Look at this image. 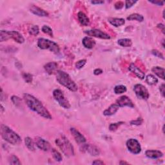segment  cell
Wrapping results in <instances>:
<instances>
[{
    "label": "cell",
    "mask_w": 165,
    "mask_h": 165,
    "mask_svg": "<svg viewBox=\"0 0 165 165\" xmlns=\"http://www.w3.org/2000/svg\"><path fill=\"white\" fill-rule=\"evenodd\" d=\"M23 99H24L26 105L31 110L36 112L44 118L48 119H52V117L48 110L44 107L41 102L34 96L25 93L23 94Z\"/></svg>",
    "instance_id": "cell-1"
},
{
    "label": "cell",
    "mask_w": 165,
    "mask_h": 165,
    "mask_svg": "<svg viewBox=\"0 0 165 165\" xmlns=\"http://www.w3.org/2000/svg\"><path fill=\"white\" fill-rule=\"evenodd\" d=\"M56 80L60 85H63L72 92H76L78 89V85L72 80L70 76L62 70H58L57 72Z\"/></svg>",
    "instance_id": "cell-2"
},
{
    "label": "cell",
    "mask_w": 165,
    "mask_h": 165,
    "mask_svg": "<svg viewBox=\"0 0 165 165\" xmlns=\"http://www.w3.org/2000/svg\"><path fill=\"white\" fill-rule=\"evenodd\" d=\"M1 134L3 139L11 144L16 145L21 143V138L19 135L5 125L1 126Z\"/></svg>",
    "instance_id": "cell-3"
},
{
    "label": "cell",
    "mask_w": 165,
    "mask_h": 165,
    "mask_svg": "<svg viewBox=\"0 0 165 165\" xmlns=\"http://www.w3.org/2000/svg\"><path fill=\"white\" fill-rule=\"evenodd\" d=\"M55 143L66 156L74 155V149L72 144L64 135H61L60 138L55 139Z\"/></svg>",
    "instance_id": "cell-4"
},
{
    "label": "cell",
    "mask_w": 165,
    "mask_h": 165,
    "mask_svg": "<svg viewBox=\"0 0 165 165\" xmlns=\"http://www.w3.org/2000/svg\"><path fill=\"white\" fill-rule=\"evenodd\" d=\"M9 39H13L17 43L20 44L25 42L24 37L18 32L15 31H1L0 32V41H1V42L6 41Z\"/></svg>",
    "instance_id": "cell-5"
},
{
    "label": "cell",
    "mask_w": 165,
    "mask_h": 165,
    "mask_svg": "<svg viewBox=\"0 0 165 165\" xmlns=\"http://www.w3.org/2000/svg\"><path fill=\"white\" fill-rule=\"evenodd\" d=\"M37 46L40 49L50 50L55 54L60 52V47L56 43L45 38H40L37 40Z\"/></svg>",
    "instance_id": "cell-6"
},
{
    "label": "cell",
    "mask_w": 165,
    "mask_h": 165,
    "mask_svg": "<svg viewBox=\"0 0 165 165\" xmlns=\"http://www.w3.org/2000/svg\"><path fill=\"white\" fill-rule=\"evenodd\" d=\"M53 96L56 101L58 104L60 105L61 107L65 109H69L70 108V104L64 95L63 92L60 89H55L53 91Z\"/></svg>",
    "instance_id": "cell-7"
},
{
    "label": "cell",
    "mask_w": 165,
    "mask_h": 165,
    "mask_svg": "<svg viewBox=\"0 0 165 165\" xmlns=\"http://www.w3.org/2000/svg\"><path fill=\"white\" fill-rule=\"evenodd\" d=\"M134 90L138 98L143 100H147L150 97V94L147 88L141 84L135 85Z\"/></svg>",
    "instance_id": "cell-8"
},
{
    "label": "cell",
    "mask_w": 165,
    "mask_h": 165,
    "mask_svg": "<svg viewBox=\"0 0 165 165\" xmlns=\"http://www.w3.org/2000/svg\"><path fill=\"white\" fill-rule=\"evenodd\" d=\"M126 147L133 154H139L141 152V144L135 139H130L126 141Z\"/></svg>",
    "instance_id": "cell-9"
},
{
    "label": "cell",
    "mask_w": 165,
    "mask_h": 165,
    "mask_svg": "<svg viewBox=\"0 0 165 165\" xmlns=\"http://www.w3.org/2000/svg\"><path fill=\"white\" fill-rule=\"evenodd\" d=\"M85 33L87 34L88 36L95 37L100 38V39H104V40H109L110 39V36L105 32H103L98 29H91V30H88L85 31Z\"/></svg>",
    "instance_id": "cell-10"
},
{
    "label": "cell",
    "mask_w": 165,
    "mask_h": 165,
    "mask_svg": "<svg viewBox=\"0 0 165 165\" xmlns=\"http://www.w3.org/2000/svg\"><path fill=\"white\" fill-rule=\"evenodd\" d=\"M81 150L83 152L89 154L90 155L97 156L100 154V150L98 147L91 144H84L81 147Z\"/></svg>",
    "instance_id": "cell-11"
},
{
    "label": "cell",
    "mask_w": 165,
    "mask_h": 165,
    "mask_svg": "<svg viewBox=\"0 0 165 165\" xmlns=\"http://www.w3.org/2000/svg\"><path fill=\"white\" fill-rule=\"evenodd\" d=\"M34 142L36 145L37 146V148H39L40 150H43V151H49V150L51 148V144L42 137H36L35 138Z\"/></svg>",
    "instance_id": "cell-12"
},
{
    "label": "cell",
    "mask_w": 165,
    "mask_h": 165,
    "mask_svg": "<svg viewBox=\"0 0 165 165\" xmlns=\"http://www.w3.org/2000/svg\"><path fill=\"white\" fill-rule=\"evenodd\" d=\"M116 104L119 105V107H128L130 108H134V105L132 100L130 99L128 96H121L119 99H117Z\"/></svg>",
    "instance_id": "cell-13"
},
{
    "label": "cell",
    "mask_w": 165,
    "mask_h": 165,
    "mask_svg": "<svg viewBox=\"0 0 165 165\" xmlns=\"http://www.w3.org/2000/svg\"><path fill=\"white\" fill-rule=\"evenodd\" d=\"M70 132L73 135L76 142L78 144H84L86 142V139L80 132L74 128H70Z\"/></svg>",
    "instance_id": "cell-14"
},
{
    "label": "cell",
    "mask_w": 165,
    "mask_h": 165,
    "mask_svg": "<svg viewBox=\"0 0 165 165\" xmlns=\"http://www.w3.org/2000/svg\"><path fill=\"white\" fill-rule=\"evenodd\" d=\"M129 70L131 72L134 73L138 78L140 79H143L145 78V73L141 70L139 67H137L134 63H131L129 67Z\"/></svg>",
    "instance_id": "cell-15"
},
{
    "label": "cell",
    "mask_w": 165,
    "mask_h": 165,
    "mask_svg": "<svg viewBox=\"0 0 165 165\" xmlns=\"http://www.w3.org/2000/svg\"><path fill=\"white\" fill-rule=\"evenodd\" d=\"M30 11L34 15H36L40 17H46L49 16V13L44 10L43 9H41V8L36 7L35 5H32L30 8Z\"/></svg>",
    "instance_id": "cell-16"
},
{
    "label": "cell",
    "mask_w": 165,
    "mask_h": 165,
    "mask_svg": "<svg viewBox=\"0 0 165 165\" xmlns=\"http://www.w3.org/2000/svg\"><path fill=\"white\" fill-rule=\"evenodd\" d=\"M82 43L86 49H92L96 45V41L90 37H85L82 40Z\"/></svg>",
    "instance_id": "cell-17"
},
{
    "label": "cell",
    "mask_w": 165,
    "mask_h": 165,
    "mask_svg": "<svg viewBox=\"0 0 165 165\" xmlns=\"http://www.w3.org/2000/svg\"><path fill=\"white\" fill-rule=\"evenodd\" d=\"M145 155L147 157L150 159H158L162 157L163 156V154L159 150H146Z\"/></svg>",
    "instance_id": "cell-18"
},
{
    "label": "cell",
    "mask_w": 165,
    "mask_h": 165,
    "mask_svg": "<svg viewBox=\"0 0 165 165\" xmlns=\"http://www.w3.org/2000/svg\"><path fill=\"white\" fill-rule=\"evenodd\" d=\"M119 107L118 105L117 104H112L111 105L110 107H109L107 110H105L103 112V114L106 116H110L114 115L116 114L117 111L119 110Z\"/></svg>",
    "instance_id": "cell-19"
},
{
    "label": "cell",
    "mask_w": 165,
    "mask_h": 165,
    "mask_svg": "<svg viewBox=\"0 0 165 165\" xmlns=\"http://www.w3.org/2000/svg\"><path fill=\"white\" fill-rule=\"evenodd\" d=\"M78 17L79 23L82 26H88L90 23V19L87 16L82 12H79L78 14Z\"/></svg>",
    "instance_id": "cell-20"
},
{
    "label": "cell",
    "mask_w": 165,
    "mask_h": 165,
    "mask_svg": "<svg viewBox=\"0 0 165 165\" xmlns=\"http://www.w3.org/2000/svg\"><path fill=\"white\" fill-rule=\"evenodd\" d=\"M58 64L55 62H50V63H46L45 66H44V69H45L46 73L49 75H51L53 73L55 70L57 69Z\"/></svg>",
    "instance_id": "cell-21"
},
{
    "label": "cell",
    "mask_w": 165,
    "mask_h": 165,
    "mask_svg": "<svg viewBox=\"0 0 165 165\" xmlns=\"http://www.w3.org/2000/svg\"><path fill=\"white\" fill-rule=\"evenodd\" d=\"M108 21L112 25H113L116 27L122 26L125 23V21L123 18H116V17H110L108 19Z\"/></svg>",
    "instance_id": "cell-22"
},
{
    "label": "cell",
    "mask_w": 165,
    "mask_h": 165,
    "mask_svg": "<svg viewBox=\"0 0 165 165\" xmlns=\"http://www.w3.org/2000/svg\"><path fill=\"white\" fill-rule=\"evenodd\" d=\"M152 71L154 72L156 76L162 79H164V69L160 67H154L152 68Z\"/></svg>",
    "instance_id": "cell-23"
},
{
    "label": "cell",
    "mask_w": 165,
    "mask_h": 165,
    "mask_svg": "<svg viewBox=\"0 0 165 165\" xmlns=\"http://www.w3.org/2000/svg\"><path fill=\"white\" fill-rule=\"evenodd\" d=\"M117 43L120 46L123 47H130L132 45V41L130 39L128 38H124V39H120L117 41Z\"/></svg>",
    "instance_id": "cell-24"
},
{
    "label": "cell",
    "mask_w": 165,
    "mask_h": 165,
    "mask_svg": "<svg viewBox=\"0 0 165 165\" xmlns=\"http://www.w3.org/2000/svg\"><path fill=\"white\" fill-rule=\"evenodd\" d=\"M25 145L27 147V148L31 150V151H35V146H34V141H32L31 137H26L25 139Z\"/></svg>",
    "instance_id": "cell-25"
},
{
    "label": "cell",
    "mask_w": 165,
    "mask_h": 165,
    "mask_svg": "<svg viewBox=\"0 0 165 165\" xmlns=\"http://www.w3.org/2000/svg\"><path fill=\"white\" fill-rule=\"evenodd\" d=\"M146 82L149 85H154L158 82V79L154 76L149 74L146 77Z\"/></svg>",
    "instance_id": "cell-26"
},
{
    "label": "cell",
    "mask_w": 165,
    "mask_h": 165,
    "mask_svg": "<svg viewBox=\"0 0 165 165\" xmlns=\"http://www.w3.org/2000/svg\"><path fill=\"white\" fill-rule=\"evenodd\" d=\"M127 19L129 20V21L136 20V21H137L142 22L144 20V17L142 15H141V14L135 13V14H131V15H130L127 17Z\"/></svg>",
    "instance_id": "cell-27"
},
{
    "label": "cell",
    "mask_w": 165,
    "mask_h": 165,
    "mask_svg": "<svg viewBox=\"0 0 165 165\" xmlns=\"http://www.w3.org/2000/svg\"><path fill=\"white\" fill-rule=\"evenodd\" d=\"M28 32L31 35L36 36L40 32L39 26L37 25H31L28 28Z\"/></svg>",
    "instance_id": "cell-28"
},
{
    "label": "cell",
    "mask_w": 165,
    "mask_h": 165,
    "mask_svg": "<svg viewBox=\"0 0 165 165\" xmlns=\"http://www.w3.org/2000/svg\"><path fill=\"white\" fill-rule=\"evenodd\" d=\"M51 152H52V154L53 157H54V159L55 161H58V162H60V161L63 160L62 155H61L60 153L56 149L52 148V150H51Z\"/></svg>",
    "instance_id": "cell-29"
},
{
    "label": "cell",
    "mask_w": 165,
    "mask_h": 165,
    "mask_svg": "<svg viewBox=\"0 0 165 165\" xmlns=\"http://www.w3.org/2000/svg\"><path fill=\"white\" fill-rule=\"evenodd\" d=\"M114 90L115 94H121L126 92L127 89H126V87L125 86L121 85H117V86L115 87Z\"/></svg>",
    "instance_id": "cell-30"
},
{
    "label": "cell",
    "mask_w": 165,
    "mask_h": 165,
    "mask_svg": "<svg viewBox=\"0 0 165 165\" xmlns=\"http://www.w3.org/2000/svg\"><path fill=\"white\" fill-rule=\"evenodd\" d=\"M41 30H42L43 32H44L45 34L47 35H49L51 37H53L52 30V28L51 27H49V26L43 25L42 26V28H41Z\"/></svg>",
    "instance_id": "cell-31"
},
{
    "label": "cell",
    "mask_w": 165,
    "mask_h": 165,
    "mask_svg": "<svg viewBox=\"0 0 165 165\" xmlns=\"http://www.w3.org/2000/svg\"><path fill=\"white\" fill-rule=\"evenodd\" d=\"M22 77L23 79L25 81V82H27V83H31L32 82V79H33V78H32V75L31 74V73L26 72L23 73Z\"/></svg>",
    "instance_id": "cell-32"
},
{
    "label": "cell",
    "mask_w": 165,
    "mask_h": 165,
    "mask_svg": "<svg viewBox=\"0 0 165 165\" xmlns=\"http://www.w3.org/2000/svg\"><path fill=\"white\" fill-rule=\"evenodd\" d=\"M123 124H124L123 122H118V123H112V124H110V126H109V130H110L111 132L116 131V130H117V129L118 128L119 126L120 125H123Z\"/></svg>",
    "instance_id": "cell-33"
},
{
    "label": "cell",
    "mask_w": 165,
    "mask_h": 165,
    "mask_svg": "<svg viewBox=\"0 0 165 165\" xmlns=\"http://www.w3.org/2000/svg\"><path fill=\"white\" fill-rule=\"evenodd\" d=\"M9 163L10 164H21V162L19 161V159L18 158H17V156L12 155L10 157V159H9Z\"/></svg>",
    "instance_id": "cell-34"
},
{
    "label": "cell",
    "mask_w": 165,
    "mask_h": 165,
    "mask_svg": "<svg viewBox=\"0 0 165 165\" xmlns=\"http://www.w3.org/2000/svg\"><path fill=\"white\" fill-rule=\"evenodd\" d=\"M11 100H12V101L13 102L14 105H16V107H19V106L21 105V99L19 97L13 96L12 97Z\"/></svg>",
    "instance_id": "cell-35"
},
{
    "label": "cell",
    "mask_w": 165,
    "mask_h": 165,
    "mask_svg": "<svg viewBox=\"0 0 165 165\" xmlns=\"http://www.w3.org/2000/svg\"><path fill=\"white\" fill-rule=\"evenodd\" d=\"M86 63H87L86 60H81L80 61H78L77 63H76V69H82V68L85 66V64H86Z\"/></svg>",
    "instance_id": "cell-36"
},
{
    "label": "cell",
    "mask_w": 165,
    "mask_h": 165,
    "mask_svg": "<svg viewBox=\"0 0 165 165\" xmlns=\"http://www.w3.org/2000/svg\"><path fill=\"white\" fill-rule=\"evenodd\" d=\"M137 2V1H132V0H127V1H125L126 9H128V8H131L132 6L134 5Z\"/></svg>",
    "instance_id": "cell-37"
},
{
    "label": "cell",
    "mask_w": 165,
    "mask_h": 165,
    "mask_svg": "<svg viewBox=\"0 0 165 165\" xmlns=\"http://www.w3.org/2000/svg\"><path fill=\"white\" fill-rule=\"evenodd\" d=\"M152 53L153 55H154L155 56H156V57L161 58V59H163V60H164V59L163 55L160 52H159L158 51H157V50H153V51H152Z\"/></svg>",
    "instance_id": "cell-38"
},
{
    "label": "cell",
    "mask_w": 165,
    "mask_h": 165,
    "mask_svg": "<svg viewBox=\"0 0 165 165\" xmlns=\"http://www.w3.org/2000/svg\"><path fill=\"white\" fill-rule=\"evenodd\" d=\"M142 123H143V119L141 118H138L136 120L132 121L130 122V124L132 125H140Z\"/></svg>",
    "instance_id": "cell-39"
},
{
    "label": "cell",
    "mask_w": 165,
    "mask_h": 165,
    "mask_svg": "<svg viewBox=\"0 0 165 165\" xmlns=\"http://www.w3.org/2000/svg\"><path fill=\"white\" fill-rule=\"evenodd\" d=\"M123 6H124V3L122 1H117L114 5L115 8H116L117 10L121 9V8L123 7Z\"/></svg>",
    "instance_id": "cell-40"
},
{
    "label": "cell",
    "mask_w": 165,
    "mask_h": 165,
    "mask_svg": "<svg viewBox=\"0 0 165 165\" xmlns=\"http://www.w3.org/2000/svg\"><path fill=\"white\" fill-rule=\"evenodd\" d=\"M149 2L158 6H163L164 3V1H149Z\"/></svg>",
    "instance_id": "cell-41"
},
{
    "label": "cell",
    "mask_w": 165,
    "mask_h": 165,
    "mask_svg": "<svg viewBox=\"0 0 165 165\" xmlns=\"http://www.w3.org/2000/svg\"><path fill=\"white\" fill-rule=\"evenodd\" d=\"M164 89H165V86H164V84L163 83L162 84L161 86L159 87V91H160V93L161 94L162 96L164 97Z\"/></svg>",
    "instance_id": "cell-42"
},
{
    "label": "cell",
    "mask_w": 165,
    "mask_h": 165,
    "mask_svg": "<svg viewBox=\"0 0 165 165\" xmlns=\"http://www.w3.org/2000/svg\"><path fill=\"white\" fill-rule=\"evenodd\" d=\"M102 73H103V70L100 69H97L96 70H94V73L96 76L101 74Z\"/></svg>",
    "instance_id": "cell-43"
},
{
    "label": "cell",
    "mask_w": 165,
    "mask_h": 165,
    "mask_svg": "<svg viewBox=\"0 0 165 165\" xmlns=\"http://www.w3.org/2000/svg\"><path fill=\"white\" fill-rule=\"evenodd\" d=\"M157 27L160 29V30H161L162 32L164 34V25L163 24H162V23H159V24H158L157 25Z\"/></svg>",
    "instance_id": "cell-44"
},
{
    "label": "cell",
    "mask_w": 165,
    "mask_h": 165,
    "mask_svg": "<svg viewBox=\"0 0 165 165\" xmlns=\"http://www.w3.org/2000/svg\"><path fill=\"white\" fill-rule=\"evenodd\" d=\"M93 164H104V163L101 160H95L94 161L93 163H92Z\"/></svg>",
    "instance_id": "cell-45"
},
{
    "label": "cell",
    "mask_w": 165,
    "mask_h": 165,
    "mask_svg": "<svg viewBox=\"0 0 165 165\" xmlns=\"http://www.w3.org/2000/svg\"><path fill=\"white\" fill-rule=\"evenodd\" d=\"M91 3L94 5H98V4L99 5V4L104 3V1H91Z\"/></svg>",
    "instance_id": "cell-46"
},
{
    "label": "cell",
    "mask_w": 165,
    "mask_h": 165,
    "mask_svg": "<svg viewBox=\"0 0 165 165\" xmlns=\"http://www.w3.org/2000/svg\"><path fill=\"white\" fill-rule=\"evenodd\" d=\"M128 164V163H126V162H123V161H121V162H120V164Z\"/></svg>",
    "instance_id": "cell-47"
},
{
    "label": "cell",
    "mask_w": 165,
    "mask_h": 165,
    "mask_svg": "<svg viewBox=\"0 0 165 165\" xmlns=\"http://www.w3.org/2000/svg\"><path fill=\"white\" fill-rule=\"evenodd\" d=\"M1 113H3V110H4V108H3V105H1Z\"/></svg>",
    "instance_id": "cell-48"
}]
</instances>
